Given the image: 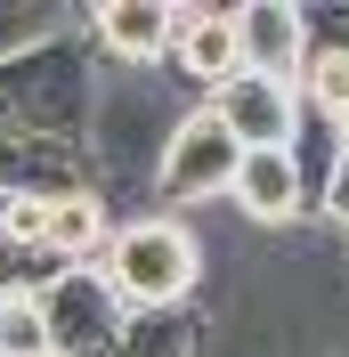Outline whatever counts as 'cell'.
I'll return each instance as SVG.
<instances>
[{
	"mask_svg": "<svg viewBox=\"0 0 349 357\" xmlns=\"http://www.w3.org/2000/svg\"><path fill=\"white\" fill-rule=\"evenodd\" d=\"M163 66L179 73L187 89L211 98L219 82H236V8H171V49H163Z\"/></svg>",
	"mask_w": 349,
	"mask_h": 357,
	"instance_id": "obj_7",
	"label": "cell"
},
{
	"mask_svg": "<svg viewBox=\"0 0 349 357\" xmlns=\"http://www.w3.org/2000/svg\"><path fill=\"white\" fill-rule=\"evenodd\" d=\"M0 357H49L41 292H0Z\"/></svg>",
	"mask_w": 349,
	"mask_h": 357,
	"instance_id": "obj_11",
	"label": "cell"
},
{
	"mask_svg": "<svg viewBox=\"0 0 349 357\" xmlns=\"http://www.w3.org/2000/svg\"><path fill=\"white\" fill-rule=\"evenodd\" d=\"M89 33L114 57L163 66V49H171V0H106V8H89Z\"/></svg>",
	"mask_w": 349,
	"mask_h": 357,
	"instance_id": "obj_9",
	"label": "cell"
},
{
	"mask_svg": "<svg viewBox=\"0 0 349 357\" xmlns=\"http://www.w3.org/2000/svg\"><path fill=\"white\" fill-rule=\"evenodd\" d=\"M203 106L219 114V130L236 138L244 155H292V146H301V98H292L284 82L236 73V82H219Z\"/></svg>",
	"mask_w": 349,
	"mask_h": 357,
	"instance_id": "obj_4",
	"label": "cell"
},
{
	"mask_svg": "<svg viewBox=\"0 0 349 357\" xmlns=\"http://www.w3.org/2000/svg\"><path fill=\"white\" fill-rule=\"evenodd\" d=\"M228 203L244 211V227H301L317 211L301 155H244L236 178H228Z\"/></svg>",
	"mask_w": 349,
	"mask_h": 357,
	"instance_id": "obj_6",
	"label": "cell"
},
{
	"mask_svg": "<svg viewBox=\"0 0 349 357\" xmlns=\"http://www.w3.org/2000/svg\"><path fill=\"white\" fill-rule=\"evenodd\" d=\"M106 236H114V220H106V203H98V187H49V203H41V252L57 268H98Z\"/></svg>",
	"mask_w": 349,
	"mask_h": 357,
	"instance_id": "obj_8",
	"label": "cell"
},
{
	"mask_svg": "<svg viewBox=\"0 0 349 357\" xmlns=\"http://www.w3.org/2000/svg\"><path fill=\"white\" fill-rule=\"evenodd\" d=\"M317 211H325V220H341V227H349V146H333V162H325V178H317Z\"/></svg>",
	"mask_w": 349,
	"mask_h": 357,
	"instance_id": "obj_12",
	"label": "cell"
},
{
	"mask_svg": "<svg viewBox=\"0 0 349 357\" xmlns=\"http://www.w3.org/2000/svg\"><path fill=\"white\" fill-rule=\"evenodd\" d=\"M203 333H195V309H147L122 325V349L114 357H195Z\"/></svg>",
	"mask_w": 349,
	"mask_h": 357,
	"instance_id": "obj_10",
	"label": "cell"
},
{
	"mask_svg": "<svg viewBox=\"0 0 349 357\" xmlns=\"http://www.w3.org/2000/svg\"><path fill=\"white\" fill-rule=\"evenodd\" d=\"M236 162H244V146L219 130L211 106H195V114H179L171 138H163V155H154V187H163V203H211V195H228Z\"/></svg>",
	"mask_w": 349,
	"mask_h": 357,
	"instance_id": "obj_3",
	"label": "cell"
},
{
	"mask_svg": "<svg viewBox=\"0 0 349 357\" xmlns=\"http://www.w3.org/2000/svg\"><path fill=\"white\" fill-rule=\"evenodd\" d=\"M236 66L244 73H260V82H301L309 66V24L292 0H244L236 8Z\"/></svg>",
	"mask_w": 349,
	"mask_h": 357,
	"instance_id": "obj_5",
	"label": "cell"
},
{
	"mask_svg": "<svg viewBox=\"0 0 349 357\" xmlns=\"http://www.w3.org/2000/svg\"><path fill=\"white\" fill-rule=\"evenodd\" d=\"M98 276L122 301V317L147 309H195L203 284V236L179 211H138V220H114L106 252H98Z\"/></svg>",
	"mask_w": 349,
	"mask_h": 357,
	"instance_id": "obj_1",
	"label": "cell"
},
{
	"mask_svg": "<svg viewBox=\"0 0 349 357\" xmlns=\"http://www.w3.org/2000/svg\"><path fill=\"white\" fill-rule=\"evenodd\" d=\"M41 325H49V357H114L131 317L98 268H57L41 284Z\"/></svg>",
	"mask_w": 349,
	"mask_h": 357,
	"instance_id": "obj_2",
	"label": "cell"
}]
</instances>
